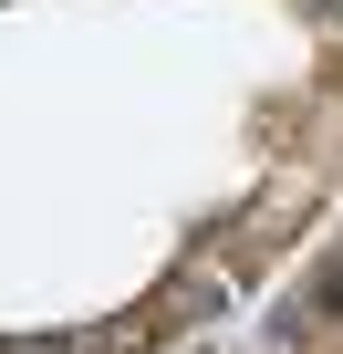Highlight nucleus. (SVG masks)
I'll return each instance as SVG.
<instances>
[{"instance_id": "nucleus-1", "label": "nucleus", "mask_w": 343, "mask_h": 354, "mask_svg": "<svg viewBox=\"0 0 343 354\" xmlns=\"http://www.w3.org/2000/svg\"><path fill=\"white\" fill-rule=\"evenodd\" d=\"M0 354H52V344H0Z\"/></svg>"}]
</instances>
